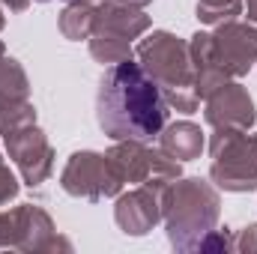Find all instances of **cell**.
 Masks as SVG:
<instances>
[{
    "mask_svg": "<svg viewBox=\"0 0 257 254\" xmlns=\"http://www.w3.org/2000/svg\"><path fill=\"white\" fill-rule=\"evenodd\" d=\"M96 120L111 141H153L165 129L168 102L138 60H120L99 78Z\"/></svg>",
    "mask_w": 257,
    "mask_h": 254,
    "instance_id": "6da1fadb",
    "label": "cell"
},
{
    "mask_svg": "<svg viewBox=\"0 0 257 254\" xmlns=\"http://www.w3.org/2000/svg\"><path fill=\"white\" fill-rule=\"evenodd\" d=\"M221 197L215 183L180 177L162 191V221L168 242L177 251H197L200 239L218 224Z\"/></svg>",
    "mask_w": 257,
    "mask_h": 254,
    "instance_id": "7a4b0ae2",
    "label": "cell"
},
{
    "mask_svg": "<svg viewBox=\"0 0 257 254\" xmlns=\"http://www.w3.org/2000/svg\"><path fill=\"white\" fill-rule=\"evenodd\" d=\"M135 57L162 90V99L168 102V108L180 114H194L200 108V99L194 93V69L186 39H180L171 30H153L147 39L138 42Z\"/></svg>",
    "mask_w": 257,
    "mask_h": 254,
    "instance_id": "3957f363",
    "label": "cell"
},
{
    "mask_svg": "<svg viewBox=\"0 0 257 254\" xmlns=\"http://www.w3.org/2000/svg\"><path fill=\"white\" fill-rule=\"evenodd\" d=\"M209 180L215 189L245 194L257 191V135L245 129H215L209 138Z\"/></svg>",
    "mask_w": 257,
    "mask_h": 254,
    "instance_id": "277c9868",
    "label": "cell"
},
{
    "mask_svg": "<svg viewBox=\"0 0 257 254\" xmlns=\"http://www.w3.org/2000/svg\"><path fill=\"white\" fill-rule=\"evenodd\" d=\"M108 159L114 162L123 186H153V189H168L174 180L183 177V162L171 159L162 147L153 150L147 141H114L108 150Z\"/></svg>",
    "mask_w": 257,
    "mask_h": 254,
    "instance_id": "5b68a950",
    "label": "cell"
},
{
    "mask_svg": "<svg viewBox=\"0 0 257 254\" xmlns=\"http://www.w3.org/2000/svg\"><path fill=\"white\" fill-rule=\"evenodd\" d=\"M0 248L54 251V248H69V242L57 233L51 215L42 206L21 203L15 209H0Z\"/></svg>",
    "mask_w": 257,
    "mask_h": 254,
    "instance_id": "8992f818",
    "label": "cell"
},
{
    "mask_svg": "<svg viewBox=\"0 0 257 254\" xmlns=\"http://www.w3.org/2000/svg\"><path fill=\"white\" fill-rule=\"evenodd\" d=\"M60 186L72 197L105 200V197H117L123 191V180H120L114 162L108 159V153L78 150L66 162L63 174H60Z\"/></svg>",
    "mask_w": 257,
    "mask_h": 254,
    "instance_id": "52a82bcc",
    "label": "cell"
},
{
    "mask_svg": "<svg viewBox=\"0 0 257 254\" xmlns=\"http://www.w3.org/2000/svg\"><path fill=\"white\" fill-rule=\"evenodd\" d=\"M3 141H6V153L15 162L24 186L39 189L42 183H48V177L54 171V150H51L42 129L30 123V126L3 135Z\"/></svg>",
    "mask_w": 257,
    "mask_h": 254,
    "instance_id": "ba28073f",
    "label": "cell"
},
{
    "mask_svg": "<svg viewBox=\"0 0 257 254\" xmlns=\"http://www.w3.org/2000/svg\"><path fill=\"white\" fill-rule=\"evenodd\" d=\"M36 123V108L30 102V81L15 57H0V135Z\"/></svg>",
    "mask_w": 257,
    "mask_h": 254,
    "instance_id": "9c48e42d",
    "label": "cell"
},
{
    "mask_svg": "<svg viewBox=\"0 0 257 254\" xmlns=\"http://www.w3.org/2000/svg\"><path fill=\"white\" fill-rule=\"evenodd\" d=\"M215 54L230 78H242L257 63V27L251 21H224L212 30Z\"/></svg>",
    "mask_w": 257,
    "mask_h": 254,
    "instance_id": "30bf717a",
    "label": "cell"
},
{
    "mask_svg": "<svg viewBox=\"0 0 257 254\" xmlns=\"http://www.w3.org/2000/svg\"><path fill=\"white\" fill-rule=\"evenodd\" d=\"M203 102H206L203 120L212 129H245V132H251V126L257 123V111L248 90L233 78L227 84H221Z\"/></svg>",
    "mask_w": 257,
    "mask_h": 254,
    "instance_id": "8fae6325",
    "label": "cell"
},
{
    "mask_svg": "<svg viewBox=\"0 0 257 254\" xmlns=\"http://www.w3.org/2000/svg\"><path fill=\"white\" fill-rule=\"evenodd\" d=\"M114 221L126 236H147L162 221V189L135 186L117 194Z\"/></svg>",
    "mask_w": 257,
    "mask_h": 254,
    "instance_id": "7c38bea8",
    "label": "cell"
},
{
    "mask_svg": "<svg viewBox=\"0 0 257 254\" xmlns=\"http://www.w3.org/2000/svg\"><path fill=\"white\" fill-rule=\"evenodd\" d=\"M189 54H192L194 93H197V99L212 96L221 84H227V81H230V75L224 72V66H221V60H218V54H215L212 33L197 30L192 39H189Z\"/></svg>",
    "mask_w": 257,
    "mask_h": 254,
    "instance_id": "4fadbf2b",
    "label": "cell"
},
{
    "mask_svg": "<svg viewBox=\"0 0 257 254\" xmlns=\"http://www.w3.org/2000/svg\"><path fill=\"white\" fill-rule=\"evenodd\" d=\"M150 15L144 9H135L126 6L120 0H102L96 6V30L99 33H108V36H117V39H141L147 30H150ZM93 30V33H96Z\"/></svg>",
    "mask_w": 257,
    "mask_h": 254,
    "instance_id": "5bb4252c",
    "label": "cell"
},
{
    "mask_svg": "<svg viewBox=\"0 0 257 254\" xmlns=\"http://www.w3.org/2000/svg\"><path fill=\"white\" fill-rule=\"evenodd\" d=\"M159 147L177 162H194V159H200L206 141H203L200 126H194L189 120H177L171 126L165 123V129L159 132Z\"/></svg>",
    "mask_w": 257,
    "mask_h": 254,
    "instance_id": "9a60e30c",
    "label": "cell"
},
{
    "mask_svg": "<svg viewBox=\"0 0 257 254\" xmlns=\"http://www.w3.org/2000/svg\"><path fill=\"white\" fill-rule=\"evenodd\" d=\"M57 27L69 42H81V39H90L93 30H96V3L93 0H81V3H66L60 18H57Z\"/></svg>",
    "mask_w": 257,
    "mask_h": 254,
    "instance_id": "2e32d148",
    "label": "cell"
},
{
    "mask_svg": "<svg viewBox=\"0 0 257 254\" xmlns=\"http://www.w3.org/2000/svg\"><path fill=\"white\" fill-rule=\"evenodd\" d=\"M90 54H93V60L102 66H114L120 63V60H128L135 51H132V42L126 39H117V36H108V33H93L90 39Z\"/></svg>",
    "mask_w": 257,
    "mask_h": 254,
    "instance_id": "e0dca14e",
    "label": "cell"
},
{
    "mask_svg": "<svg viewBox=\"0 0 257 254\" xmlns=\"http://www.w3.org/2000/svg\"><path fill=\"white\" fill-rule=\"evenodd\" d=\"M194 15L200 24H224V21H233L236 15H242V0H197L194 6Z\"/></svg>",
    "mask_w": 257,
    "mask_h": 254,
    "instance_id": "ac0fdd59",
    "label": "cell"
},
{
    "mask_svg": "<svg viewBox=\"0 0 257 254\" xmlns=\"http://www.w3.org/2000/svg\"><path fill=\"white\" fill-rule=\"evenodd\" d=\"M197 251H233V236H230V230L224 227V230H209L203 239H200V245H197Z\"/></svg>",
    "mask_w": 257,
    "mask_h": 254,
    "instance_id": "d6986e66",
    "label": "cell"
},
{
    "mask_svg": "<svg viewBox=\"0 0 257 254\" xmlns=\"http://www.w3.org/2000/svg\"><path fill=\"white\" fill-rule=\"evenodd\" d=\"M18 180H15V174L9 171V165L3 162V156H0V206H6L9 200H15L18 197Z\"/></svg>",
    "mask_w": 257,
    "mask_h": 254,
    "instance_id": "ffe728a7",
    "label": "cell"
},
{
    "mask_svg": "<svg viewBox=\"0 0 257 254\" xmlns=\"http://www.w3.org/2000/svg\"><path fill=\"white\" fill-rule=\"evenodd\" d=\"M233 251H257V224H248L233 239Z\"/></svg>",
    "mask_w": 257,
    "mask_h": 254,
    "instance_id": "44dd1931",
    "label": "cell"
},
{
    "mask_svg": "<svg viewBox=\"0 0 257 254\" xmlns=\"http://www.w3.org/2000/svg\"><path fill=\"white\" fill-rule=\"evenodd\" d=\"M0 3H3L9 12H24V9L30 6V0H0Z\"/></svg>",
    "mask_w": 257,
    "mask_h": 254,
    "instance_id": "7402d4cb",
    "label": "cell"
},
{
    "mask_svg": "<svg viewBox=\"0 0 257 254\" xmlns=\"http://www.w3.org/2000/svg\"><path fill=\"white\" fill-rule=\"evenodd\" d=\"M242 6H245V12H248V21L257 27V0H242Z\"/></svg>",
    "mask_w": 257,
    "mask_h": 254,
    "instance_id": "603a6c76",
    "label": "cell"
},
{
    "mask_svg": "<svg viewBox=\"0 0 257 254\" xmlns=\"http://www.w3.org/2000/svg\"><path fill=\"white\" fill-rule=\"evenodd\" d=\"M120 3H126V6H135V9H144V6H150L153 0H120Z\"/></svg>",
    "mask_w": 257,
    "mask_h": 254,
    "instance_id": "cb8c5ba5",
    "label": "cell"
},
{
    "mask_svg": "<svg viewBox=\"0 0 257 254\" xmlns=\"http://www.w3.org/2000/svg\"><path fill=\"white\" fill-rule=\"evenodd\" d=\"M3 24H6V18H3V9H0V30H3Z\"/></svg>",
    "mask_w": 257,
    "mask_h": 254,
    "instance_id": "d4e9b609",
    "label": "cell"
},
{
    "mask_svg": "<svg viewBox=\"0 0 257 254\" xmlns=\"http://www.w3.org/2000/svg\"><path fill=\"white\" fill-rule=\"evenodd\" d=\"M3 54H6V45H3V42H0V57H3Z\"/></svg>",
    "mask_w": 257,
    "mask_h": 254,
    "instance_id": "484cf974",
    "label": "cell"
},
{
    "mask_svg": "<svg viewBox=\"0 0 257 254\" xmlns=\"http://www.w3.org/2000/svg\"><path fill=\"white\" fill-rule=\"evenodd\" d=\"M66 3H81V0H66Z\"/></svg>",
    "mask_w": 257,
    "mask_h": 254,
    "instance_id": "4316f807",
    "label": "cell"
},
{
    "mask_svg": "<svg viewBox=\"0 0 257 254\" xmlns=\"http://www.w3.org/2000/svg\"><path fill=\"white\" fill-rule=\"evenodd\" d=\"M39 3H48V0H39Z\"/></svg>",
    "mask_w": 257,
    "mask_h": 254,
    "instance_id": "83f0119b",
    "label": "cell"
}]
</instances>
